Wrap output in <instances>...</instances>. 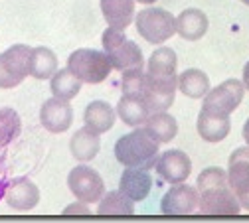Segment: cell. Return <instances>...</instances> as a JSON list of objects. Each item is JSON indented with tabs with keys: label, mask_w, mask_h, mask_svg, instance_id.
Masks as SVG:
<instances>
[{
	"label": "cell",
	"mask_w": 249,
	"mask_h": 223,
	"mask_svg": "<svg viewBox=\"0 0 249 223\" xmlns=\"http://www.w3.org/2000/svg\"><path fill=\"white\" fill-rule=\"evenodd\" d=\"M196 188L200 194V215H237L241 211V204L230 186L226 170L217 166L202 170Z\"/></svg>",
	"instance_id": "6da1fadb"
},
{
	"label": "cell",
	"mask_w": 249,
	"mask_h": 223,
	"mask_svg": "<svg viewBox=\"0 0 249 223\" xmlns=\"http://www.w3.org/2000/svg\"><path fill=\"white\" fill-rule=\"evenodd\" d=\"M159 146H160V142L154 138L144 126H137L133 133L123 135L115 142V158L124 168L150 170L157 166Z\"/></svg>",
	"instance_id": "7a4b0ae2"
},
{
	"label": "cell",
	"mask_w": 249,
	"mask_h": 223,
	"mask_svg": "<svg viewBox=\"0 0 249 223\" xmlns=\"http://www.w3.org/2000/svg\"><path fill=\"white\" fill-rule=\"evenodd\" d=\"M103 48L105 53L111 61L113 69L117 71H127V69H135V68H142L144 66V57L141 48L124 36L123 30H115V28H107L103 32Z\"/></svg>",
	"instance_id": "3957f363"
},
{
	"label": "cell",
	"mask_w": 249,
	"mask_h": 223,
	"mask_svg": "<svg viewBox=\"0 0 249 223\" xmlns=\"http://www.w3.org/2000/svg\"><path fill=\"white\" fill-rule=\"evenodd\" d=\"M68 68L79 77L81 83H91V85L103 83L113 71L107 53L99 50H89V48L75 50L68 57Z\"/></svg>",
	"instance_id": "277c9868"
},
{
	"label": "cell",
	"mask_w": 249,
	"mask_h": 223,
	"mask_svg": "<svg viewBox=\"0 0 249 223\" xmlns=\"http://www.w3.org/2000/svg\"><path fill=\"white\" fill-rule=\"evenodd\" d=\"M135 26L148 44H164L176 34V18L162 8H144L135 16Z\"/></svg>",
	"instance_id": "5b68a950"
},
{
	"label": "cell",
	"mask_w": 249,
	"mask_h": 223,
	"mask_svg": "<svg viewBox=\"0 0 249 223\" xmlns=\"http://www.w3.org/2000/svg\"><path fill=\"white\" fill-rule=\"evenodd\" d=\"M32 48L14 44L0 53V89H14L30 75Z\"/></svg>",
	"instance_id": "8992f818"
},
{
	"label": "cell",
	"mask_w": 249,
	"mask_h": 223,
	"mask_svg": "<svg viewBox=\"0 0 249 223\" xmlns=\"http://www.w3.org/2000/svg\"><path fill=\"white\" fill-rule=\"evenodd\" d=\"M243 95H245L243 81H239V79H226L222 85H217V87L208 91V95L204 97L202 109L230 117L241 105Z\"/></svg>",
	"instance_id": "52a82bcc"
},
{
	"label": "cell",
	"mask_w": 249,
	"mask_h": 223,
	"mask_svg": "<svg viewBox=\"0 0 249 223\" xmlns=\"http://www.w3.org/2000/svg\"><path fill=\"white\" fill-rule=\"evenodd\" d=\"M68 188L70 192L83 204L99 202L105 196V182L99 176L97 170L91 166H75L68 176Z\"/></svg>",
	"instance_id": "ba28073f"
},
{
	"label": "cell",
	"mask_w": 249,
	"mask_h": 223,
	"mask_svg": "<svg viewBox=\"0 0 249 223\" xmlns=\"http://www.w3.org/2000/svg\"><path fill=\"white\" fill-rule=\"evenodd\" d=\"M176 89H178V75L176 77H150L146 73V81L142 87L141 97L150 113L166 111L172 107L176 99Z\"/></svg>",
	"instance_id": "9c48e42d"
},
{
	"label": "cell",
	"mask_w": 249,
	"mask_h": 223,
	"mask_svg": "<svg viewBox=\"0 0 249 223\" xmlns=\"http://www.w3.org/2000/svg\"><path fill=\"white\" fill-rule=\"evenodd\" d=\"M228 180L241 207L249 211V146L231 152L228 160Z\"/></svg>",
	"instance_id": "30bf717a"
},
{
	"label": "cell",
	"mask_w": 249,
	"mask_h": 223,
	"mask_svg": "<svg viewBox=\"0 0 249 223\" xmlns=\"http://www.w3.org/2000/svg\"><path fill=\"white\" fill-rule=\"evenodd\" d=\"M198 188H192L184 182L174 184V188L168 189L160 202V211L164 215H190L198 211Z\"/></svg>",
	"instance_id": "8fae6325"
},
{
	"label": "cell",
	"mask_w": 249,
	"mask_h": 223,
	"mask_svg": "<svg viewBox=\"0 0 249 223\" xmlns=\"http://www.w3.org/2000/svg\"><path fill=\"white\" fill-rule=\"evenodd\" d=\"M154 168H157V174H160L164 182L174 186V184H182L188 180V176L192 174V160L186 152L172 148V150L159 154V160Z\"/></svg>",
	"instance_id": "7c38bea8"
},
{
	"label": "cell",
	"mask_w": 249,
	"mask_h": 223,
	"mask_svg": "<svg viewBox=\"0 0 249 223\" xmlns=\"http://www.w3.org/2000/svg\"><path fill=\"white\" fill-rule=\"evenodd\" d=\"M40 122L44 124L46 131L53 135L66 133L73 122V109L70 101L59 99V97L48 99L40 109Z\"/></svg>",
	"instance_id": "4fadbf2b"
},
{
	"label": "cell",
	"mask_w": 249,
	"mask_h": 223,
	"mask_svg": "<svg viewBox=\"0 0 249 223\" xmlns=\"http://www.w3.org/2000/svg\"><path fill=\"white\" fill-rule=\"evenodd\" d=\"M6 204L16 211H30L40 202V189L38 186L28 178H16L6 188Z\"/></svg>",
	"instance_id": "5bb4252c"
},
{
	"label": "cell",
	"mask_w": 249,
	"mask_h": 223,
	"mask_svg": "<svg viewBox=\"0 0 249 223\" xmlns=\"http://www.w3.org/2000/svg\"><path fill=\"white\" fill-rule=\"evenodd\" d=\"M196 129H198V135L206 142H222L231 131V120L226 115H217V113L202 109L198 115Z\"/></svg>",
	"instance_id": "9a60e30c"
},
{
	"label": "cell",
	"mask_w": 249,
	"mask_h": 223,
	"mask_svg": "<svg viewBox=\"0 0 249 223\" xmlns=\"http://www.w3.org/2000/svg\"><path fill=\"white\" fill-rule=\"evenodd\" d=\"M119 189L133 202H142L152 189V176L144 168H127L119 180Z\"/></svg>",
	"instance_id": "2e32d148"
},
{
	"label": "cell",
	"mask_w": 249,
	"mask_h": 223,
	"mask_svg": "<svg viewBox=\"0 0 249 223\" xmlns=\"http://www.w3.org/2000/svg\"><path fill=\"white\" fill-rule=\"evenodd\" d=\"M208 16L198 8H186L176 16V34L188 42H196L206 36Z\"/></svg>",
	"instance_id": "e0dca14e"
},
{
	"label": "cell",
	"mask_w": 249,
	"mask_h": 223,
	"mask_svg": "<svg viewBox=\"0 0 249 223\" xmlns=\"http://www.w3.org/2000/svg\"><path fill=\"white\" fill-rule=\"evenodd\" d=\"M101 12L107 26L127 30L135 20V0H101Z\"/></svg>",
	"instance_id": "ac0fdd59"
},
{
	"label": "cell",
	"mask_w": 249,
	"mask_h": 223,
	"mask_svg": "<svg viewBox=\"0 0 249 223\" xmlns=\"http://www.w3.org/2000/svg\"><path fill=\"white\" fill-rule=\"evenodd\" d=\"M85 126L93 133L103 135L113 129L115 124V109L105 101H91L83 113Z\"/></svg>",
	"instance_id": "d6986e66"
},
{
	"label": "cell",
	"mask_w": 249,
	"mask_h": 223,
	"mask_svg": "<svg viewBox=\"0 0 249 223\" xmlns=\"http://www.w3.org/2000/svg\"><path fill=\"white\" fill-rule=\"evenodd\" d=\"M117 115L119 119L124 122V124H129V126H144V122L148 120V117L152 115L150 109L146 107V103L139 97H133V95H124L123 93V97L119 99L117 103Z\"/></svg>",
	"instance_id": "ffe728a7"
},
{
	"label": "cell",
	"mask_w": 249,
	"mask_h": 223,
	"mask_svg": "<svg viewBox=\"0 0 249 223\" xmlns=\"http://www.w3.org/2000/svg\"><path fill=\"white\" fill-rule=\"evenodd\" d=\"M99 148H101L99 135L93 133L91 129H87V126L75 131V135L70 140V150H71L73 158L75 160H81V162L93 160V158L99 154Z\"/></svg>",
	"instance_id": "44dd1931"
},
{
	"label": "cell",
	"mask_w": 249,
	"mask_h": 223,
	"mask_svg": "<svg viewBox=\"0 0 249 223\" xmlns=\"http://www.w3.org/2000/svg\"><path fill=\"white\" fill-rule=\"evenodd\" d=\"M178 89L190 99H204L210 91V77L202 69H186L178 75Z\"/></svg>",
	"instance_id": "7402d4cb"
},
{
	"label": "cell",
	"mask_w": 249,
	"mask_h": 223,
	"mask_svg": "<svg viewBox=\"0 0 249 223\" xmlns=\"http://www.w3.org/2000/svg\"><path fill=\"white\" fill-rule=\"evenodd\" d=\"M176 51L172 48H159L152 51L146 63V73L150 77H176Z\"/></svg>",
	"instance_id": "603a6c76"
},
{
	"label": "cell",
	"mask_w": 249,
	"mask_h": 223,
	"mask_svg": "<svg viewBox=\"0 0 249 223\" xmlns=\"http://www.w3.org/2000/svg\"><path fill=\"white\" fill-rule=\"evenodd\" d=\"M144 129L160 144H164V142H170L178 135V122L170 113L159 111L148 117V120L144 122Z\"/></svg>",
	"instance_id": "cb8c5ba5"
},
{
	"label": "cell",
	"mask_w": 249,
	"mask_h": 223,
	"mask_svg": "<svg viewBox=\"0 0 249 223\" xmlns=\"http://www.w3.org/2000/svg\"><path fill=\"white\" fill-rule=\"evenodd\" d=\"M57 71V57L50 48L38 46L30 53V75L34 79H52Z\"/></svg>",
	"instance_id": "d4e9b609"
},
{
	"label": "cell",
	"mask_w": 249,
	"mask_h": 223,
	"mask_svg": "<svg viewBox=\"0 0 249 223\" xmlns=\"http://www.w3.org/2000/svg\"><path fill=\"white\" fill-rule=\"evenodd\" d=\"M52 93H53V97H59V99H66V101H71L77 97V93L81 91V81L79 77L70 69H59L52 75Z\"/></svg>",
	"instance_id": "484cf974"
},
{
	"label": "cell",
	"mask_w": 249,
	"mask_h": 223,
	"mask_svg": "<svg viewBox=\"0 0 249 223\" xmlns=\"http://www.w3.org/2000/svg\"><path fill=\"white\" fill-rule=\"evenodd\" d=\"M97 213L99 215H133L135 202L129 196H124L121 189L119 192H107V196L99 200Z\"/></svg>",
	"instance_id": "4316f807"
},
{
	"label": "cell",
	"mask_w": 249,
	"mask_h": 223,
	"mask_svg": "<svg viewBox=\"0 0 249 223\" xmlns=\"http://www.w3.org/2000/svg\"><path fill=\"white\" fill-rule=\"evenodd\" d=\"M20 133H22V120L18 113L10 107H2L0 109V148L14 142L20 137Z\"/></svg>",
	"instance_id": "83f0119b"
},
{
	"label": "cell",
	"mask_w": 249,
	"mask_h": 223,
	"mask_svg": "<svg viewBox=\"0 0 249 223\" xmlns=\"http://www.w3.org/2000/svg\"><path fill=\"white\" fill-rule=\"evenodd\" d=\"M89 213H91V209L85 207L83 202H79V204H71V206H68V207L64 209V215H89Z\"/></svg>",
	"instance_id": "f1b7e54d"
},
{
	"label": "cell",
	"mask_w": 249,
	"mask_h": 223,
	"mask_svg": "<svg viewBox=\"0 0 249 223\" xmlns=\"http://www.w3.org/2000/svg\"><path fill=\"white\" fill-rule=\"evenodd\" d=\"M243 85L249 91V61L245 63V68H243Z\"/></svg>",
	"instance_id": "f546056e"
},
{
	"label": "cell",
	"mask_w": 249,
	"mask_h": 223,
	"mask_svg": "<svg viewBox=\"0 0 249 223\" xmlns=\"http://www.w3.org/2000/svg\"><path fill=\"white\" fill-rule=\"evenodd\" d=\"M6 188H8L6 178H4V174H0V198H2V196L6 194Z\"/></svg>",
	"instance_id": "4dcf8cb0"
},
{
	"label": "cell",
	"mask_w": 249,
	"mask_h": 223,
	"mask_svg": "<svg viewBox=\"0 0 249 223\" xmlns=\"http://www.w3.org/2000/svg\"><path fill=\"white\" fill-rule=\"evenodd\" d=\"M243 140H245L247 146H249V119H247L245 124H243Z\"/></svg>",
	"instance_id": "1f68e13d"
},
{
	"label": "cell",
	"mask_w": 249,
	"mask_h": 223,
	"mask_svg": "<svg viewBox=\"0 0 249 223\" xmlns=\"http://www.w3.org/2000/svg\"><path fill=\"white\" fill-rule=\"evenodd\" d=\"M137 2H141V4H154L157 0H137Z\"/></svg>",
	"instance_id": "d6a6232c"
},
{
	"label": "cell",
	"mask_w": 249,
	"mask_h": 223,
	"mask_svg": "<svg viewBox=\"0 0 249 223\" xmlns=\"http://www.w3.org/2000/svg\"><path fill=\"white\" fill-rule=\"evenodd\" d=\"M241 2H243L245 6H249V0H241Z\"/></svg>",
	"instance_id": "836d02e7"
}]
</instances>
